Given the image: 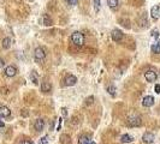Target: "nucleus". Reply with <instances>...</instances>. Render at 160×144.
<instances>
[{
  "mask_svg": "<svg viewBox=\"0 0 160 144\" xmlns=\"http://www.w3.org/2000/svg\"><path fill=\"white\" fill-rule=\"evenodd\" d=\"M77 83V77L74 75H68L64 79V85L65 86H72Z\"/></svg>",
  "mask_w": 160,
  "mask_h": 144,
  "instance_id": "nucleus-6",
  "label": "nucleus"
},
{
  "mask_svg": "<svg viewBox=\"0 0 160 144\" xmlns=\"http://www.w3.org/2000/svg\"><path fill=\"white\" fill-rule=\"evenodd\" d=\"M157 78H158V73H157L154 70H147L145 72V79H146L147 82H149V83L155 82Z\"/></svg>",
  "mask_w": 160,
  "mask_h": 144,
  "instance_id": "nucleus-4",
  "label": "nucleus"
},
{
  "mask_svg": "<svg viewBox=\"0 0 160 144\" xmlns=\"http://www.w3.org/2000/svg\"><path fill=\"white\" fill-rule=\"evenodd\" d=\"M47 143H48V137L47 136H45V137H42L39 141V144H47Z\"/></svg>",
  "mask_w": 160,
  "mask_h": 144,
  "instance_id": "nucleus-23",
  "label": "nucleus"
},
{
  "mask_svg": "<svg viewBox=\"0 0 160 144\" xmlns=\"http://www.w3.org/2000/svg\"><path fill=\"white\" fill-rule=\"evenodd\" d=\"M19 144H34V143L31 141H29V139H24V141H22Z\"/></svg>",
  "mask_w": 160,
  "mask_h": 144,
  "instance_id": "nucleus-27",
  "label": "nucleus"
},
{
  "mask_svg": "<svg viewBox=\"0 0 160 144\" xmlns=\"http://www.w3.org/2000/svg\"><path fill=\"white\" fill-rule=\"evenodd\" d=\"M150 17L155 21L160 18V5H154L150 9Z\"/></svg>",
  "mask_w": 160,
  "mask_h": 144,
  "instance_id": "nucleus-8",
  "label": "nucleus"
},
{
  "mask_svg": "<svg viewBox=\"0 0 160 144\" xmlns=\"http://www.w3.org/2000/svg\"><path fill=\"white\" fill-rule=\"evenodd\" d=\"M45 58H46V52H45L43 48H41V47L35 48V51H34V59H35V61L41 62Z\"/></svg>",
  "mask_w": 160,
  "mask_h": 144,
  "instance_id": "nucleus-2",
  "label": "nucleus"
},
{
  "mask_svg": "<svg viewBox=\"0 0 160 144\" xmlns=\"http://www.w3.org/2000/svg\"><path fill=\"white\" fill-rule=\"evenodd\" d=\"M17 75V69L13 65H9L6 69H5V76L6 77H14Z\"/></svg>",
  "mask_w": 160,
  "mask_h": 144,
  "instance_id": "nucleus-10",
  "label": "nucleus"
},
{
  "mask_svg": "<svg viewBox=\"0 0 160 144\" xmlns=\"http://www.w3.org/2000/svg\"><path fill=\"white\" fill-rule=\"evenodd\" d=\"M88 144H97V143H95V142H93V141H90V142L88 143Z\"/></svg>",
  "mask_w": 160,
  "mask_h": 144,
  "instance_id": "nucleus-31",
  "label": "nucleus"
},
{
  "mask_svg": "<svg viewBox=\"0 0 160 144\" xmlns=\"http://www.w3.org/2000/svg\"><path fill=\"white\" fill-rule=\"evenodd\" d=\"M42 21H43V25L45 27H51L52 24H53V22H52V18L50 17V14H43V18H42Z\"/></svg>",
  "mask_w": 160,
  "mask_h": 144,
  "instance_id": "nucleus-14",
  "label": "nucleus"
},
{
  "mask_svg": "<svg viewBox=\"0 0 160 144\" xmlns=\"http://www.w3.org/2000/svg\"><path fill=\"white\" fill-rule=\"evenodd\" d=\"M152 36H153L154 38H158V37H159V31H158L157 29H154L153 31H152Z\"/></svg>",
  "mask_w": 160,
  "mask_h": 144,
  "instance_id": "nucleus-24",
  "label": "nucleus"
},
{
  "mask_svg": "<svg viewBox=\"0 0 160 144\" xmlns=\"http://www.w3.org/2000/svg\"><path fill=\"white\" fill-rule=\"evenodd\" d=\"M155 139V136L153 132H145L142 136V141L145 142L146 144H152Z\"/></svg>",
  "mask_w": 160,
  "mask_h": 144,
  "instance_id": "nucleus-7",
  "label": "nucleus"
},
{
  "mask_svg": "<svg viewBox=\"0 0 160 144\" xmlns=\"http://www.w3.org/2000/svg\"><path fill=\"white\" fill-rule=\"evenodd\" d=\"M107 5H108L110 9L117 10L118 9V5H119V1H118V0H107Z\"/></svg>",
  "mask_w": 160,
  "mask_h": 144,
  "instance_id": "nucleus-16",
  "label": "nucleus"
},
{
  "mask_svg": "<svg viewBox=\"0 0 160 144\" xmlns=\"http://www.w3.org/2000/svg\"><path fill=\"white\" fill-rule=\"evenodd\" d=\"M106 90H107V93L110 94V95H116V91H117V88L114 86V85H112V84H110L107 88H106Z\"/></svg>",
  "mask_w": 160,
  "mask_h": 144,
  "instance_id": "nucleus-20",
  "label": "nucleus"
},
{
  "mask_svg": "<svg viewBox=\"0 0 160 144\" xmlns=\"http://www.w3.org/2000/svg\"><path fill=\"white\" fill-rule=\"evenodd\" d=\"M41 90H42L43 93H50V91L52 90V84H51L50 82H43V83L41 84Z\"/></svg>",
  "mask_w": 160,
  "mask_h": 144,
  "instance_id": "nucleus-15",
  "label": "nucleus"
},
{
  "mask_svg": "<svg viewBox=\"0 0 160 144\" xmlns=\"http://www.w3.org/2000/svg\"><path fill=\"white\" fill-rule=\"evenodd\" d=\"M150 51L154 54H160V41H155L150 46Z\"/></svg>",
  "mask_w": 160,
  "mask_h": 144,
  "instance_id": "nucleus-13",
  "label": "nucleus"
},
{
  "mask_svg": "<svg viewBox=\"0 0 160 144\" xmlns=\"http://www.w3.org/2000/svg\"><path fill=\"white\" fill-rule=\"evenodd\" d=\"M121 141H122V143H131L134 141V138H132V136L125 133V134H122Z\"/></svg>",
  "mask_w": 160,
  "mask_h": 144,
  "instance_id": "nucleus-18",
  "label": "nucleus"
},
{
  "mask_svg": "<svg viewBox=\"0 0 160 144\" xmlns=\"http://www.w3.org/2000/svg\"><path fill=\"white\" fill-rule=\"evenodd\" d=\"M111 37H112V40H113V41L119 42V41H122V40H123L124 34H123V31H122V30H119V29H114V30H112Z\"/></svg>",
  "mask_w": 160,
  "mask_h": 144,
  "instance_id": "nucleus-5",
  "label": "nucleus"
},
{
  "mask_svg": "<svg viewBox=\"0 0 160 144\" xmlns=\"http://www.w3.org/2000/svg\"><path fill=\"white\" fill-rule=\"evenodd\" d=\"M142 125V120L137 115H131L130 118H128V126L130 127H139Z\"/></svg>",
  "mask_w": 160,
  "mask_h": 144,
  "instance_id": "nucleus-3",
  "label": "nucleus"
},
{
  "mask_svg": "<svg viewBox=\"0 0 160 144\" xmlns=\"http://www.w3.org/2000/svg\"><path fill=\"white\" fill-rule=\"evenodd\" d=\"M92 100H94L93 96H90V97H88V99H87V105H89V103L92 102Z\"/></svg>",
  "mask_w": 160,
  "mask_h": 144,
  "instance_id": "nucleus-29",
  "label": "nucleus"
},
{
  "mask_svg": "<svg viewBox=\"0 0 160 144\" xmlns=\"http://www.w3.org/2000/svg\"><path fill=\"white\" fill-rule=\"evenodd\" d=\"M3 48L4 49H9L10 48V46H11V38L10 37H5L4 40H3Z\"/></svg>",
  "mask_w": 160,
  "mask_h": 144,
  "instance_id": "nucleus-19",
  "label": "nucleus"
},
{
  "mask_svg": "<svg viewBox=\"0 0 160 144\" xmlns=\"http://www.w3.org/2000/svg\"><path fill=\"white\" fill-rule=\"evenodd\" d=\"M5 126V124H4V121H3V120L1 119H0V129H3V127Z\"/></svg>",
  "mask_w": 160,
  "mask_h": 144,
  "instance_id": "nucleus-30",
  "label": "nucleus"
},
{
  "mask_svg": "<svg viewBox=\"0 0 160 144\" xmlns=\"http://www.w3.org/2000/svg\"><path fill=\"white\" fill-rule=\"evenodd\" d=\"M45 125H46L45 120L40 118V119H36V120H35L34 127H35V130H36L37 132H41V131H43V129H45Z\"/></svg>",
  "mask_w": 160,
  "mask_h": 144,
  "instance_id": "nucleus-9",
  "label": "nucleus"
},
{
  "mask_svg": "<svg viewBox=\"0 0 160 144\" xmlns=\"http://www.w3.org/2000/svg\"><path fill=\"white\" fill-rule=\"evenodd\" d=\"M4 65H5V61H4V59H3V58H0V69L4 67Z\"/></svg>",
  "mask_w": 160,
  "mask_h": 144,
  "instance_id": "nucleus-28",
  "label": "nucleus"
},
{
  "mask_svg": "<svg viewBox=\"0 0 160 144\" xmlns=\"http://www.w3.org/2000/svg\"><path fill=\"white\" fill-rule=\"evenodd\" d=\"M30 78H31V82H33L35 85H36V84H39V81H37V76L34 73V72L30 75Z\"/></svg>",
  "mask_w": 160,
  "mask_h": 144,
  "instance_id": "nucleus-22",
  "label": "nucleus"
},
{
  "mask_svg": "<svg viewBox=\"0 0 160 144\" xmlns=\"http://www.w3.org/2000/svg\"><path fill=\"white\" fill-rule=\"evenodd\" d=\"M153 105H154V97L153 96L148 95V96H146V97H143V100H142V106L143 107H152Z\"/></svg>",
  "mask_w": 160,
  "mask_h": 144,
  "instance_id": "nucleus-11",
  "label": "nucleus"
},
{
  "mask_svg": "<svg viewBox=\"0 0 160 144\" xmlns=\"http://www.w3.org/2000/svg\"><path fill=\"white\" fill-rule=\"evenodd\" d=\"M93 5H94L95 12L98 13L100 11V7H101V1H100V0H93Z\"/></svg>",
  "mask_w": 160,
  "mask_h": 144,
  "instance_id": "nucleus-21",
  "label": "nucleus"
},
{
  "mask_svg": "<svg viewBox=\"0 0 160 144\" xmlns=\"http://www.w3.org/2000/svg\"><path fill=\"white\" fill-rule=\"evenodd\" d=\"M65 1H66L69 5H76L78 0H65Z\"/></svg>",
  "mask_w": 160,
  "mask_h": 144,
  "instance_id": "nucleus-25",
  "label": "nucleus"
},
{
  "mask_svg": "<svg viewBox=\"0 0 160 144\" xmlns=\"http://www.w3.org/2000/svg\"><path fill=\"white\" fill-rule=\"evenodd\" d=\"M11 115V110L9 107L1 106L0 107V118H10Z\"/></svg>",
  "mask_w": 160,
  "mask_h": 144,
  "instance_id": "nucleus-12",
  "label": "nucleus"
},
{
  "mask_svg": "<svg viewBox=\"0 0 160 144\" xmlns=\"http://www.w3.org/2000/svg\"><path fill=\"white\" fill-rule=\"evenodd\" d=\"M154 91H155L157 94H160V84H155V86H154Z\"/></svg>",
  "mask_w": 160,
  "mask_h": 144,
  "instance_id": "nucleus-26",
  "label": "nucleus"
},
{
  "mask_svg": "<svg viewBox=\"0 0 160 144\" xmlns=\"http://www.w3.org/2000/svg\"><path fill=\"white\" fill-rule=\"evenodd\" d=\"M90 142V137L88 134H82L78 139V144H88Z\"/></svg>",
  "mask_w": 160,
  "mask_h": 144,
  "instance_id": "nucleus-17",
  "label": "nucleus"
},
{
  "mask_svg": "<svg viewBox=\"0 0 160 144\" xmlns=\"http://www.w3.org/2000/svg\"><path fill=\"white\" fill-rule=\"evenodd\" d=\"M70 40H71V42H72L75 46H77V47L83 46L84 45V41H86L84 35L81 33V31H75L74 34H71Z\"/></svg>",
  "mask_w": 160,
  "mask_h": 144,
  "instance_id": "nucleus-1",
  "label": "nucleus"
}]
</instances>
